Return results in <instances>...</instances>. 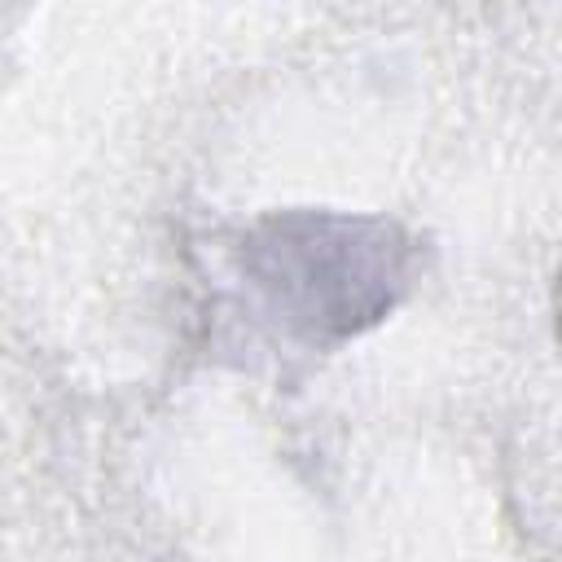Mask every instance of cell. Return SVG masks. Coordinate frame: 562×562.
<instances>
[{"mask_svg": "<svg viewBox=\"0 0 562 562\" xmlns=\"http://www.w3.org/2000/svg\"><path fill=\"white\" fill-rule=\"evenodd\" d=\"M408 246L382 220L281 215L250 233L241 268L268 312L307 338H338L378 321L404 285Z\"/></svg>", "mask_w": 562, "mask_h": 562, "instance_id": "cell-1", "label": "cell"}]
</instances>
